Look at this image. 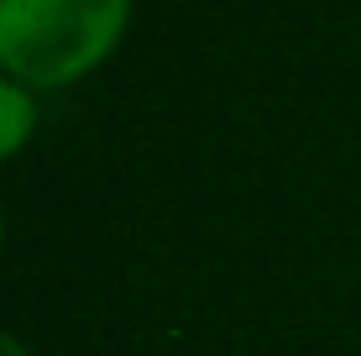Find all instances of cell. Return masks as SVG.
I'll return each mask as SVG.
<instances>
[{
	"label": "cell",
	"mask_w": 361,
	"mask_h": 356,
	"mask_svg": "<svg viewBox=\"0 0 361 356\" xmlns=\"http://www.w3.org/2000/svg\"><path fill=\"white\" fill-rule=\"evenodd\" d=\"M131 0H0V63L27 84H68L116 47Z\"/></svg>",
	"instance_id": "6da1fadb"
},
{
	"label": "cell",
	"mask_w": 361,
	"mask_h": 356,
	"mask_svg": "<svg viewBox=\"0 0 361 356\" xmlns=\"http://www.w3.org/2000/svg\"><path fill=\"white\" fill-rule=\"evenodd\" d=\"M32 121H37V105L21 84L0 79V157H11L21 142L32 137Z\"/></svg>",
	"instance_id": "7a4b0ae2"
},
{
	"label": "cell",
	"mask_w": 361,
	"mask_h": 356,
	"mask_svg": "<svg viewBox=\"0 0 361 356\" xmlns=\"http://www.w3.org/2000/svg\"><path fill=\"white\" fill-rule=\"evenodd\" d=\"M0 356H27V351H21L16 336H6V330H0Z\"/></svg>",
	"instance_id": "3957f363"
},
{
	"label": "cell",
	"mask_w": 361,
	"mask_h": 356,
	"mask_svg": "<svg viewBox=\"0 0 361 356\" xmlns=\"http://www.w3.org/2000/svg\"><path fill=\"white\" fill-rule=\"evenodd\" d=\"M0 236H6V231H0Z\"/></svg>",
	"instance_id": "277c9868"
}]
</instances>
